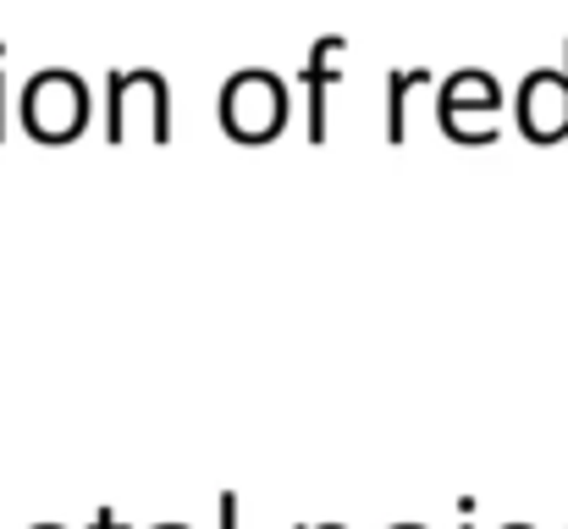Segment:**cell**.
<instances>
[{
  "instance_id": "cell-1",
  "label": "cell",
  "mask_w": 568,
  "mask_h": 529,
  "mask_svg": "<svg viewBox=\"0 0 568 529\" xmlns=\"http://www.w3.org/2000/svg\"><path fill=\"white\" fill-rule=\"evenodd\" d=\"M221 128L237 139V144H271L282 128H287V89L276 72H237L226 89H221Z\"/></svg>"
},
{
  "instance_id": "cell-12",
  "label": "cell",
  "mask_w": 568,
  "mask_h": 529,
  "mask_svg": "<svg viewBox=\"0 0 568 529\" xmlns=\"http://www.w3.org/2000/svg\"><path fill=\"white\" fill-rule=\"evenodd\" d=\"M397 529H425V525H397Z\"/></svg>"
},
{
  "instance_id": "cell-7",
  "label": "cell",
  "mask_w": 568,
  "mask_h": 529,
  "mask_svg": "<svg viewBox=\"0 0 568 529\" xmlns=\"http://www.w3.org/2000/svg\"><path fill=\"white\" fill-rule=\"evenodd\" d=\"M425 83V72H392V105H386V139L403 144V105H408V89Z\"/></svg>"
},
{
  "instance_id": "cell-2",
  "label": "cell",
  "mask_w": 568,
  "mask_h": 529,
  "mask_svg": "<svg viewBox=\"0 0 568 529\" xmlns=\"http://www.w3.org/2000/svg\"><path fill=\"white\" fill-rule=\"evenodd\" d=\"M22 122L39 144H72L89 122V89L78 72H39L22 94Z\"/></svg>"
},
{
  "instance_id": "cell-3",
  "label": "cell",
  "mask_w": 568,
  "mask_h": 529,
  "mask_svg": "<svg viewBox=\"0 0 568 529\" xmlns=\"http://www.w3.org/2000/svg\"><path fill=\"white\" fill-rule=\"evenodd\" d=\"M133 116L155 144L172 139V100L161 72H111V111H105V144H122L133 133Z\"/></svg>"
},
{
  "instance_id": "cell-6",
  "label": "cell",
  "mask_w": 568,
  "mask_h": 529,
  "mask_svg": "<svg viewBox=\"0 0 568 529\" xmlns=\"http://www.w3.org/2000/svg\"><path fill=\"white\" fill-rule=\"evenodd\" d=\"M442 111H497V83L480 72H458L442 89Z\"/></svg>"
},
{
  "instance_id": "cell-8",
  "label": "cell",
  "mask_w": 568,
  "mask_h": 529,
  "mask_svg": "<svg viewBox=\"0 0 568 529\" xmlns=\"http://www.w3.org/2000/svg\"><path fill=\"white\" fill-rule=\"evenodd\" d=\"M215 513H221V529H237V497H232V491H226V497H221V508H215Z\"/></svg>"
},
{
  "instance_id": "cell-10",
  "label": "cell",
  "mask_w": 568,
  "mask_h": 529,
  "mask_svg": "<svg viewBox=\"0 0 568 529\" xmlns=\"http://www.w3.org/2000/svg\"><path fill=\"white\" fill-rule=\"evenodd\" d=\"M0 139H6V72H0Z\"/></svg>"
},
{
  "instance_id": "cell-11",
  "label": "cell",
  "mask_w": 568,
  "mask_h": 529,
  "mask_svg": "<svg viewBox=\"0 0 568 529\" xmlns=\"http://www.w3.org/2000/svg\"><path fill=\"white\" fill-rule=\"evenodd\" d=\"M33 529H61V525H33Z\"/></svg>"
},
{
  "instance_id": "cell-5",
  "label": "cell",
  "mask_w": 568,
  "mask_h": 529,
  "mask_svg": "<svg viewBox=\"0 0 568 529\" xmlns=\"http://www.w3.org/2000/svg\"><path fill=\"white\" fill-rule=\"evenodd\" d=\"M525 128H530V139H552L558 133V78H530V89H525Z\"/></svg>"
},
{
  "instance_id": "cell-4",
  "label": "cell",
  "mask_w": 568,
  "mask_h": 529,
  "mask_svg": "<svg viewBox=\"0 0 568 529\" xmlns=\"http://www.w3.org/2000/svg\"><path fill=\"white\" fill-rule=\"evenodd\" d=\"M337 61H343V39L332 33V39L315 44L310 72H304V83H310V139H315V144L326 139V83L337 78Z\"/></svg>"
},
{
  "instance_id": "cell-14",
  "label": "cell",
  "mask_w": 568,
  "mask_h": 529,
  "mask_svg": "<svg viewBox=\"0 0 568 529\" xmlns=\"http://www.w3.org/2000/svg\"><path fill=\"white\" fill-rule=\"evenodd\" d=\"M464 529H469V525H464Z\"/></svg>"
},
{
  "instance_id": "cell-9",
  "label": "cell",
  "mask_w": 568,
  "mask_h": 529,
  "mask_svg": "<svg viewBox=\"0 0 568 529\" xmlns=\"http://www.w3.org/2000/svg\"><path fill=\"white\" fill-rule=\"evenodd\" d=\"M94 529H122V525H116V513H111V508H100V513H94Z\"/></svg>"
},
{
  "instance_id": "cell-13",
  "label": "cell",
  "mask_w": 568,
  "mask_h": 529,
  "mask_svg": "<svg viewBox=\"0 0 568 529\" xmlns=\"http://www.w3.org/2000/svg\"><path fill=\"white\" fill-rule=\"evenodd\" d=\"M298 529H304V525H298ZM321 529H343V525H321Z\"/></svg>"
}]
</instances>
